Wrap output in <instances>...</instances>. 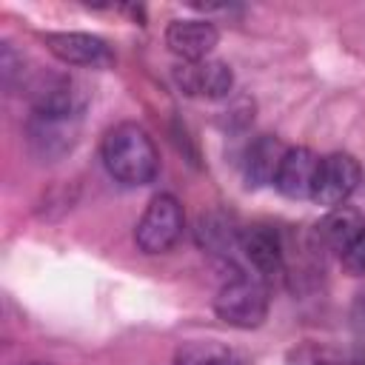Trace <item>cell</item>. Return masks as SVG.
I'll use <instances>...</instances> for the list:
<instances>
[{"mask_svg":"<svg viewBox=\"0 0 365 365\" xmlns=\"http://www.w3.org/2000/svg\"><path fill=\"white\" fill-rule=\"evenodd\" d=\"M106 171L123 185H145L160 171V154L148 131L137 123H117L100 143Z\"/></svg>","mask_w":365,"mask_h":365,"instance_id":"1","label":"cell"},{"mask_svg":"<svg viewBox=\"0 0 365 365\" xmlns=\"http://www.w3.org/2000/svg\"><path fill=\"white\" fill-rule=\"evenodd\" d=\"M268 288L259 277L237 274L214 297V314L231 328H257L268 317Z\"/></svg>","mask_w":365,"mask_h":365,"instance_id":"2","label":"cell"},{"mask_svg":"<svg viewBox=\"0 0 365 365\" xmlns=\"http://www.w3.org/2000/svg\"><path fill=\"white\" fill-rule=\"evenodd\" d=\"M182 228H185V217L180 200L171 194H157L148 200L143 217L137 220L134 242L143 254H165L168 248L177 245Z\"/></svg>","mask_w":365,"mask_h":365,"instance_id":"3","label":"cell"},{"mask_svg":"<svg viewBox=\"0 0 365 365\" xmlns=\"http://www.w3.org/2000/svg\"><path fill=\"white\" fill-rule=\"evenodd\" d=\"M359 182H362V168L356 157L348 151H331L319 160L317 185H314L311 200L322 208L345 205V200L359 188Z\"/></svg>","mask_w":365,"mask_h":365,"instance_id":"4","label":"cell"},{"mask_svg":"<svg viewBox=\"0 0 365 365\" xmlns=\"http://www.w3.org/2000/svg\"><path fill=\"white\" fill-rule=\"evenodd\" d=\"M174 83L182 94L200 100H220L234 86V71L222 60H182L174 68Z\"/></svg>","mask_w":365,"mask_h":365,"instance_id":"5","label":"cell"},{"mask_svg":"<svg viewBox=\"0 0 365 365\" xmlns=\"http://www.w3.org/2000/svg\"><path fill=\"white\" fill-rule=\"evenodd\" d=\"M46 48L66 66H108L114 60L111 48L106 40L86 34V31H46L43 34Z\"/></svg>","mask_w":365,"mask_h":365,"instance_id":"6","label":"cell"},{"mask_svg":"<svg viewBox=\"0 0 365 365\" xmlns=\"http://www.w3.org/2000/svg\"><path fill=\"white\" fill-rule=\"evenodd\" d=\"M319 154L305 148V145H294L282 154V163L277 168L274 185L282 197L288 200H311L314 185H317V171H319Z\"/></svg>","mask_w":365,"mask_h":365,"instance_id":"7","label":"cell"},{"mask_svg":"<svg viewBox=\"0 0 365 365\" xmlns=\"http://www.w3.org/2000/svg\"><path fill=\"white\" fill-rule=\"evenodd\" d=\"M220 43V31L211 20L182 17L165 26V46L182 60H205Z\"/></svg>","mask_w":365,"mask_h":365,"instance_id":"8","label":"cell"},{"mask_svg":"<svg viewBox=\"0 0 365 365\" xmlns=\"http://www.w3.org/2000/svg\"><path fill=\"white\" fill-rule=\"evenodd\" d=\"M248 265L257 271L259 279H268L282 271V237L271 225H248L240 231V245Z\"/></svg>","mask_w":365,"mask_h":365,"instance_id":"9","label":"cell"},{"mask_svg":"<svg viewBox=\"0 0 365 365\" xmlns=\"http://www.w3.org/2000/svg\"><path fill=\"white\" fill-rule=\"evenodd\" d=\"M362 231H365L362 214H359L356 208H351V205H336V208H328V214L317 222L314 237H317V242H319L325 251L342 257V254L356 242V237H359Z\"/></svg>","mask_w":365,"mask_h":365,"instance_id":"10","label":"cell"},{"mask_svg":"<svg viewBox=\"0 0 365 365\" xmlns=\"http://www.w3.org/2000/svg\"><path fill=\"white\" fill-rule=\"evenodd\" d=\"M285 151H288V148H285L277 137H271V134H259L257 140H251V145L245 148V160H242L248 185L274 182L277 168H279Z\"/></svg>","mask_w":365,"mask_h":365,"instance_id":"11","label":"cell"},{"mask_svg":"<svg viewBox=\"0 0 365 365\" xmlns=\"http://www.w3.org/2000/svg\"><path fill=\"white\" fill-rule=\"evenodd\" d=\"M174 365H242L237 351L214 339H194L177 348Z\"/></svg>","mask_w":365,"mask_h":365,"instance_id":"12","label":"cell"},{"mask_svg":"<svg viewBox=\"0 0 365 365\" xmlns=\"http://www.w3.org/2000/svg\"><path fill=\"white\" fill-rule=\"evenodd\" d=\"M197 242L208 251L217 254H228L234 245H240V231L231 225V220H225L222 214H205L200 217V228H197Z\"/></svg>","mask_w":365,"mask_h":365,"instance_id":"13","label":"cell"},{"mask_svg":"<svg viewBox=\"0 0 365 365\" xmlns=\"http://www.w3.org/2000/svg\"><path fill=\"white\" fill-rule=\"evenodd\" d=\"M339 259H342V268H345L351 277H365V231L356 237V242H354Z\"/></svg>","mask_w":365,"mask_h":365,"instance_id":"14","label":"cell"},{"mask_svg":"<svg viewBox=\"0 0 365 365\" xmlns=\"http://www.w3.org/2000/svg\"><path fill=\"white\" fill-rule=\"evenodd\" d=\"M29 365H48V362H29Z\"/></svg>","mask_w":365,"mask_h":365,"instance_id":"15","label":"cell"},{"mask_svg":"<svg viewBox=\"0 0 365 365\" xmlns=\"http://www.w3.org/2000/svg\"><path fill=\"white\" fill-rule=\"evenodd\" d=\"M322 365H325V362H322Z\"/></svg>","mask_w":365,"mask_h":365,"instance_id":"16","label":"cell"}]
</instances>
